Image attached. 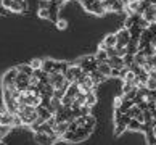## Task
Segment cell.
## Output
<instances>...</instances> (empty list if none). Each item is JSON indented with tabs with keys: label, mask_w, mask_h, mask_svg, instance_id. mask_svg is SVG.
<instances>
[{
	"label": "cell",
	"mask_w": 156,
	"mask_h": 145,
	"mask_svg": "<svg viewBox=\"0 0 156 145\" xmlns=\"http://www.w3.org/2000/svg\"><path fill=\"white\" fill-rule=\"evenodd\" d=\"M16 114L20 116L23 124H26V126H31L37 119V110L36 107H31V105H20Z\"/></svg>",
	"instance_id": "6da1fadb"
},
{
	"label": "cell",
	"mask_w": 156,
	"mask_h": 145,
	"mask_svg": "<svg viewBox=\"0 0 156 145\" xmlns=\"http://www.w3.org/2000/svg\"><path fill=\"white\" fill-rule=\"evenodd\" d=\"M48 84L53 85L55 90H65L66 92V89L69 87V84H71V82L66 79L65 74H61V73H51V74H48Z\"/></svg>",
	"instance_id": "7a4b0ae2"
},
{
	"label": "cell",
	"mask_w": 156,
	"mask_h": 145,
	"mask_svg": "<svg viewBox=\"0 0 156 145\" xmlns=\"http://www.w3.org/2000/svg\"><path fill=\"white\" fill-rule=\"evenodd\" d=\"M85 74H87V73H85L84 69L80 68V66L77 65V63H76V65H69L68 71L65 73V76H66V79L69 81V82L74 84V82H79V81L82 79V78L85 76Z\"/></svg>",
	"instance_id": "3957f363"
},
{
	"label": "cell",
	"mask_w": 156,
	"mask_h": 145,
	"mask_svg": "<svg viewBox=\"0 0 156 145\" xmlns=\"http://www.w3.org/2000/svg\"><path fill=\"white\" fill-rule=\"evenodd\" d=\"M77 65L89 74V73H92V71H97L98 61L95 60V55H94V56L89 55V56H82V58H80V60L77 61Z\"/></svg>",
	"instance_id": "277c9868"
},
{
	"label": "cell",
	"mask_w": 156,
	"mask_h": 145,
	"mask_svg": "<svg viewBox=\"0 0 156 145\" xmlns=\"http://www.w3.org/2000/svg\"><path fill=\"white\" fill-rule=\"evenodd\" d=\"M18 74H20L18 68H11V69H8V71L3 74V78H2V87H11V85H15Z\"/></svg>",
	"instance_id": "5b68a950"
},
{
	"label": "cell",
	"mask_w": 156,
	"mask_h": 145,
	"mask_svg": "<svg viewBox=\"0 0 156 145\" xmlns=\"http://www.w3.org/2000/svg\"><path fill=\"white\" fill-rule=\"evenodd\" d=\"M79 89H80V92L82 94H89V92H94L95 90V87H97V84L92 81V78L89 76V74H85V76L79 81Z\"/></svg>",
	"instance_id": "8992f818"
},
{
	"label": "cell",
	"mask_w": 156,
	"mask_h": 145,
	"mask_svg": "<svg viewBox=\"0 0 156 145\" xmlns=\"http://www.w3.org/2000/svg\"><path fill=\"white\" fill-rule=\"evenodd\" d=\"M116 39H118V44L116 45H122V47H127V44L132 40V36H130V29L127 27H122L116 32Z\"/></svg>",
	"instance_id": "52a82bcc"
},
{
	"label": "cell",
	"mask_w": 156,
	"mask_h": 145,
	"mask_svg": "<svg viewBox=\"0 0 156 145\" xmlns=\"http://www.w3.org/2000/svg\"><path fill=\"white\" fill-rule=\"evenodd\" d=\"M58 65H60L58 60H50V58H47V60L42 61V71L47 74L58 73Z\"/></svg>",
	"instance_id": "ba28073f"
},
{
	"label": "cell",
	"mask_w": 156,
	"mask_h": 145,
	"mask_svg": "<svg viewBox=\"0 0 156 145\" xmlns=\"http://www.w3.org/2000/svg\"><path fill=\"white\" fill-rule=\"evenodd\" d=\"M34 139L40 145H53L55 143V139L48 134H45V132H34Z\"/></svg>",
	"instance_id": "9c48e42d"
},
{
	"label": "cell",
	"mask_w": 156,
	"mask_h": 145,
	"mask_svg": "<svg viewBox=\"0 0 156 145\" xmlns=\"http://www.w3.org/2000/svg\"><path fill=\"white\" fill-rule=\"evenodd\" d=\"M118 44V39H116V34H106V37L101 40L100 47L98 49H103V50H108V49H113L114 45Z\"/></svg>",
	"instance_id": "30bf717a"
},
{
	"label": "cell",
	"mask_w": 156,
	"mask_h": 145,
	"mask_svg": "<svg viewBox=\"0 0 156 145\" xmlns=\"http://www.w3.org/2000/svg\"><path fill=\"white\" fill-rule=\"evenodd\" d=\"M87 10L90 11V13L97 15V16H103V15L106 13V11H105V8H103V5H101V2H100V0H95V2L92 3V5H90V7H89Z\"/></svg>",
	"instance_id": "8fae6325"
},
{
	"label": "cell",
	"mask_w": 156,
	"mask_h": 145,
	"mask_svg": "<svg viewBox=\"0 0 156 145\" xmlns=\"http://www.w3.org/2000/svg\"><path fill=\"white\" fill-rule=\"evenodd\" d=\"M26 8H27L26 0H23V2H15L13 0V3H11V7H10V11H13V13H24Z\"/></svg>",
	"instance_id": "7c38bea8"
},
{
	"label": "cell",
	"mask_w": 156,
	"mask_h": 145,
	"mask_svg": "<svg viewBox=\"0 0 156 145\" xmlns=\"http://www.w3.org/2000/svg\"><path fill=\"white\" fill-rule=\"evenodd\" d=\"M97 71L100 74H103L105 78H109V76H111V73H113V68L108 65V61H105V63H98Z\"/></svg>",
	"instance_id": "4fadbf2b"
},
{
	"label": "cell",
	"mask_w": 156,
	"mask_h": 145,
	"mask_svg": "<svg viewBox=\"0 0 156 145\" xmlns=\"http://www.w3.org/2000/svg\"><path fill=\"white\" fill-rule=\"evenodd\" d=\"M108 65L111 68H116V69H122L126 65H124V60L121 56H111L108 60Z\"/></svg>",
	"instance_id": "5bb4252c"
},
{
	"label": "cell",
	"mask_w": 156,
	"mask_h": 145,
	"mask_svg": "<svg viewBox=\"0 0 156 145\" xmlns=\"http://www.w3.org/2000/svg\"><path fill=\"white\" fill-rule=\"evenodd\" d=\"M150 90L156 89V69H151L148 71V79H147V84H145Z\"/></svg>",
	"instance_id": "9a60e30c"
},
{
	"label": "cell",
	"mask_w": 156,
	"mask_h": 145,
	"mask_svg": "<svg viewBox=\"0 0 156 145\" xmlns=\"http://www.w3.org/2000/svg\"><path fill=\"white\" fill-rule=\"evenodd\" d=\"M134 63H135V65H138V66H143L147 63V55L143 53L142 50H138L137 53L134 55Z\"/></svg>",
	"instance_id": "2e32d148"
},
{
	"label": "cell",
	"mask_w": 156,
	"mask_h": 145,
	"mask_svg": "<svg viewBox=\"0 0 156 145\" xmlns=\"http://www.w3.org/2000/svg\"><path fill=\"white\" fill-rule=\"evenodd\" d=\"M95 60L98 63H105L109 60V55H108V52L106 50H103V49H98V52L95 53Z\"/></svg>",
	"instance_id": "e0dca14e"
},
{
	"label": "cell",
	"mask_w": 156,
	"mask_h": 145,
	"mask_svg": "<svg viewBox=\"0 0 156 145\" xmlns=\"http://www.w3.org/2000/svg\"><path fill=\"white\" fill-rule=\"evenodd\" d=\"M127 129H130V131H145V124H142L140 121H137V119H130Z\"/></svg>",
	"instance_id": "ac0fdd59"
},
{
	"label": "cell",
	"mask_w": 156,
	"mask_h": 145,
	"mask_svg": "<svg viewBox=\"0 0 156 145\" xmlns=\"http://www.w3.org/2000/svg\"><path fill=\"white\" fill-rule=\"evenodd\" d=\"M16 68H18V71L21 74H26V76H29V78L34 74V69H32L31 65H20V66H16Z\"/></svg>",
	"instance_id": "d6986e66"
},
{
	"label": "cell",
	"mask_w": 156,
	"mask_h": 145,
	"mask_svg": "<svg viewBox=\"0 0 156 145\" xmlns=\"http://www.w3.org/2000/svg\"><path fill=\"white\" fill-rule=\"evenodd\" d=\"M89 76L92 78V81H94V82H95L97 85L100 84V82H103V81L106 79L105 76H103V74H100V73H98V71H92V73H89Z\"/></svg>",
	"instance_id": "ffe728a7"
},
{
	"label": "cell",
	"mask_w": 156,
	"mask_h": 145,
	"mask_svg": "<svg viewBox=\"0 0 156 145\" xmlns=\"http://www.w3.org/2000/svg\"><path fill=\"white\" fill-rule=\"evenodd\" d=\"M95 103H97L95 92H89V94H85V105H87V107H94Z\"/></svg>",
	"instance_id": "44dd1931"
},
{
	"label": "cell",
	"mask_w": 156,
	"mask_h": 145,
	"mask_svg": "<svg viewBox=\"0 0 156 145\" xmlns=\"http://www.w3.org/2000/svg\"><path fill=\"white\" fill-rule=\"evenodd\" d=\"M137 52H138V42H137V40H130V42L127 44V53L135 55Z\"/></svg>",
	"instance_id": "7402d4cb"
},
{
	"label": "cell",
	"mask_w": 156,
	"mask_h": 145,
	"mask_svg": "<svg viewBox=\"0 0 156 145\" xmlns=\"http://www.w3.org/2000/svg\"><path fill=\"white\" fill-rule=\"evenodd\" d=\"M122 60H124V65L127 68H130L132 65H134V55H130V53H127L126 56H122Z\"/></svg>",
	"instance_id": "603a6c76"
},
{
	"label": "cell",
	"mask_w": 156,
	"mask_h": 145,
	"mask_svg": "<svg viewBox=\"0 0 156 145\" xmlns=\"http://www.w3.org/2000/svg\"><path fill=\"white\" fill-rule=\"evenodd\" d=\"M42 61L44 60H40V58H34L29 65L32 66V69H42Z\"/></svg>",
	"instance_id": "cb8c5ba5"
},
{
	"label": "cell",
	"mask_w": 156,
	"mask_h": 145,
	"mask_svg": "<svg viewBox=\"0 0 156 145\" xmlns=\"http://www.w3.org/2000/svg\"><path fill=\"white\" fill-rule=\"evenodd\" d=\"M126 129H127V126L121 124V123H116V127H114V136H121Z\"/></svg>",
	"instance_id": "d4e9b609"
},
{
	"label": "cell",
	"mask_w": 156,
	"mask_h": 145,
	"mask_svg": "<svg viewBox=\"0 0 156 145\" xmlns=\"http://www.w3.org/2000/svg\"><path fill=\"white\" fill-rule=\"evenodd\" d=\"M134 84H129V82H122V95L127 94V92H130L132 89H134Z\"/></svg>",
	"instance_id": "484cf974"
},
{
	"label": "cell",
	"mask_w": 156,
	"mask_h": 145,
	"mask_svg": "<svg viewBox=\"0 0 156 145\" xmlns=\"http://www.w3.org/2000/svg\"><path fill=\"white\" fill-rule=\"evenodd\" d=\"M147 102H156V89H153V90H150V92H148Z\"/></svg>",
	"instance_id": "4316f807"
},
{
	"label": "cell",
	"mask_w": 156,
	"mask_h": 145,
	"mask_svg": "<svg viewBox=\"0 0 156 145\" xmlns=\"http://www.w3.org/2000/svg\"><path fill=\"white\" fill-rule=\"evenodd\" d=\"M56 26H58V29H66V27H68V21L58 18V21H56Z\"/></svg>",
	"instance_id": "83f0119b"
},
{
	"label": "cell",
	"mask_w": 156,
	"mask_h": 145,
	"mask_svg": "<svg viewBox=\"0 0 156 145\" xmlns=\"http://www.w3.org/2000/svg\"><path fill=\"white\" fill-rule=\"evenodd\" d=\"M11 3H13V0H2V5L7 10H10V7H11Z\"/></svg>",
	"instance_id": "f1b7e54d"
},
{
	"label": "cell",
	"mask_w": 156,
	"mask_h": 145,
	"mask_svg": "<svg viewBox=\"0 0 156 145\" xmlns=\"http://www.w3.org/2000/svg\"><path fill=\"white\" fill-rule=\"evenodd\" d=\"M8 13V10L3 7V5H0V15H7Z\"/></svg>",
	"instance_id": "f546056e"
},
{
	"label": "cell",
	"mask_w": 156,
	"mask_h": 145,
	"mask_svg": "<svg viewBox=\"0 0 156 145\" xmlns=\"http://www.w3.org/2000/svg\"><path fill=\"white\" fill-rule=\"evenodd\" d=\"M151 114H153V119L156 121V110H153V111H151Z\"/></svg>",
	"instance_id": "4dcf8cb0"
},
{
	"label": "cell",
	"mask_w": 156,
	"mask_h": 145,
	"mask_svg": "<svg viewBox=\"0 0 156 145\" xmlns=\"http://www.w3.org/2000/svg\"><path fill=\"white\" fill-rule=\"evenodd\" d=\"M138 2H148V0H138Z\"/></svg>",
	"instance_id": "1f68e13d"
},
{
	"label": "cell",
	"mask_w": 156,
	"mask_h": 145,
	"mask_svg": "<svg viewBox=\"0 0 156 145\" xmlns=\"http://www.w3.org/2000/svg\"><path fill=\"white\" fill-rule=\"evenodd\" d=\"M0 145H5V143H3V140H2V142H0Z\"/></svg>",
	"instance_id": "d6a6232c"
},
{
	"label": "cell",
	"mask_w": 156,
	"mask_h": 145,
	"mask_svg": "<svg viewBox=\"0 0 156 145\" xmlns=\"http://www.w3.org/2000/svg\"><path fill=\"white\" fill-rule=\"evenodd\" d=\"M15 2H23V0H15Z\"/></svg>",
	"instance_id": "836d02e7"
}]
</instances>
